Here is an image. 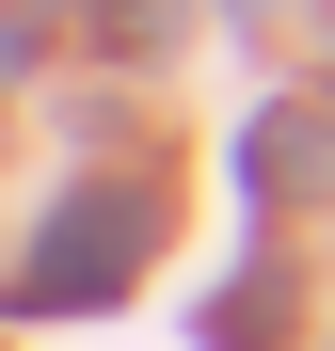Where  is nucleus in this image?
I'll return each mask as SVG.
<instances>
[{
    "label": "nucleus",
    "mask_w": 335,
    "mask_h": 351,
    "mask_svg": "<svg viewBox=\"0 0 335 351\" xmlns=\"http://www.w3.org/2000/svg\"><path fill=\"white\" fill-rule=\"evenodd\" d=\"M240 176H256V192H303V176H319V128H303V112H271V128L240 144Z\"/></svg>",
    "instance_id": "obj_2"
},
{
    "label": "nucleus",
    "mask_w": 335,
    "mask_h": 351,
    "mask_svg": "<svg viewBox=\"0 0 335 351\" xmlns=\"http://www.w3.org/2000/svg\"><path fill=\"white\" fill-rule=\"evenodd\" d=\"M144 223H160V192H80L64 223H48V256L16 271V304H112L128 256H144Z\"/></svg>",
    "instance_id": "obj_1"
}]
</instances>
